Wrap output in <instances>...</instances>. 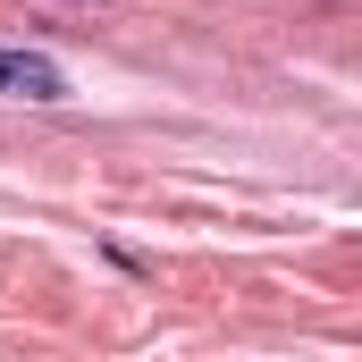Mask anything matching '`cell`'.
<instances>
[{
    "label": "cell",
    "mask_w": 362,
    "mask_h": 362,
    "mask_svg": "<svg viewBox=\"0 0 362 362\" xmlns=\"http://www.w3.org/2000/svg\"><path fill=\"white\" fill-rule=\"evenodd\" d=\"M0 101H68V68L42 51H0Z\"/></svg>",
    "instance_id": "1"
}]
</instances>
